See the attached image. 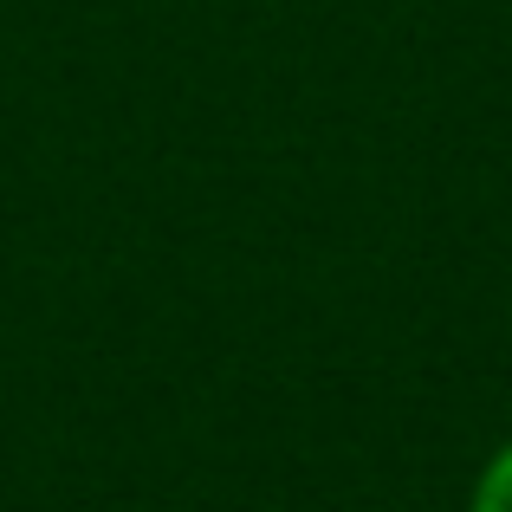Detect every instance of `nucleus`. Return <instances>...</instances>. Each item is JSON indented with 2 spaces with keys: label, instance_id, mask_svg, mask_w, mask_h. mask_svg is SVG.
<instances>
[{
  "label": "nucleus",
  "instance_id": "f257e3e1",
  "mask_svg": "<svg viewBox=\"0 0 512 512\" xmlns=\"http://www.w3.org/2000/svg\"><path fill=\"white\" fill-rule=\"evenodd\" d=\"M467 512H512V441H500V448L487 454V467L474 474Z\"/></svg>",
  "mask_w": 512,
  "mask_h": 512
}]
</instances>
